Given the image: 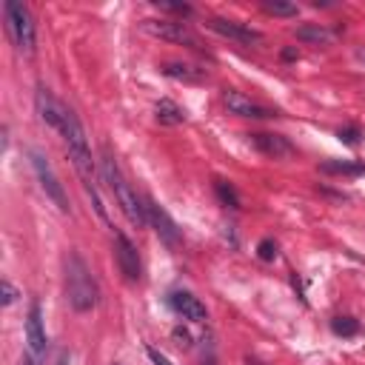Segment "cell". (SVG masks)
<instances>
[{
	"instance_id": "4316f807",
	"label": "cell",
	"mask_w": 365,
	"mask_h": 365,
	"mask_svg": "<svg viewBox=\"0 0 365 365\" xmlns=\"http://www.w3.org/2000/svg\"><path fill=\"white\" fill-rule=\"evenodd\" d=\"M202 365H217V354H214V348L208 345V351L202 354Z\"/></svg>"
},
{
	"instance_id": "9c48e42d",
	"label": "cell",
	"mask_w": 365,
	"mask_h": 365,
	"mask_svg": "<svg viewBox=\"0 0 365 365\" xmlns=\"http://www.w3.org/2000/svg\"><path fill=\"white\" fill-rule=\"evenodd\" d=\"M145 214H148V225L157 231V237H160L168 248H177V245H180V228H177V222L168 217V211H165L157 200L145 197Z\"/></svg>"
},
{
	"instance_id": "9a60e30c",
	"label": "cell",
	"mask_w": 365,
	"mask_h": 365,
	"mask_svg": "<svg viewBox=\"0 0 365 365\" xmlns=\"http://www.w3.org/2000/svg\"><path fill=\"white\" fill-rule=\"evenodd\" d=\"M294 37L299 43H308V46H328L336 40V31L322 26V23H305V26H297L294 29Z\"/></svg>"
},
{
	"instance_id": "30bf717a",
	"label": "cell",
	"mask_w": 365,
	"mask_h": 365,
	"mask_svg": "<svg viewBox=\"0 0 365 365\" xmlns=\"http://www.w3.org/2000/svg\"><path fill=\"white\" fill-rule=\"evenodd\" d=\"M26 354L34 356L37 362H43L46 356V325H43V308L40 302H31L29 314H26Z\"/></svg>"
},
{
	"instance_id": "5b68a950",
	"label": "cell",
	"mask_w": 365,
	"mask_h": 365,
	"mask_svg": "<svg viewBox=\"0 0 365 365\" xmlns=\"http://www.w3.org/2000/svg\"><path fill=\"white\" fill-rule=\"evenodd\" d=\"M29 160H31V168H34V177H37V182H40V188L46 191V197L57 205V211H63V214H68L71 211V205H68V197H66V188H63V182H60V177L54 174V168H51V163L37 151V148H31L29 151Z\"/></svg>"
},
{
	"instance_id": "f546056e",
	"label": "cell",
	"mask_w": 365,
	"mask_h": 365,
	"mask_svg": "<svg viewBox=\"0 0 365 365\" xmlns=\"http://www.w3.org/2000/svg\"><path fill=\"white\" fill-rule=\"evenodd\" d=\"M282 57H285V60H294V57H297V51H294V48H285V51H282Z\"/></svg>"
},
{
	"instance_id": "7402d4cb",
	"label": "cell",
	"mask_w": 365,
	"mask_h": 365,
	"mask_svg": "<svg viewBox=\"0 0 365 365\" xmlns=\"http://www.w3.org/2000/svg\"><path fill=\"white\" fill-rule=\"evenodd\" d=\"M336 137H339V143H345V145H359V140H362V128L359 125H342L339 131H336Z\"/></svg>"
},
{
	"instance_id": "7c38bea8",
	"label": "cell",
	"mask_w": 365,
	"mask_h": 365,
	"mask_svg": "<svg viewBox=\"0 0 365 365\" xmlns=\"http://www.w3.org/2000/svg\"><path fill=\"white\" fill-rule=\"evenodd\" d=\"M208 29L211 31H217V34H222V37H231V40H237V43H262V34L257 31V29H251V26H245V23H237V20H225V17H211L208 20Z\"/></svg>"
},
{
	"instance_id": "8992f818",
	"label": "cell",
	"mask_w": 365,
	"mask_h": 365,
	"mask_svg": "<svg viewBox=\"0 0 365 365\" xmlns=\"http://www.w3.org/2000/svg\"><path fill=\"white\" fill-rule=\"evenodd\" d=\"M143 31H148L151 37H160V40H168V43H180V46H188L194 51H202V40L182 23V20H165V17H148L140 23Z\"/></svg>"
},
{
	"instance_id": "4dcf8cb0",
	"label": "cell",
	"mask_w": 365,
	"mask_h": 365,
	"mask_svg": "<svg viewBox=\"0 0 365 365\" xmlns=\"http://www.w3.org/2000/svg\"><path fill=\"white\" fill-rule=\"evenodd\" d=\"M356 57H359V60L365 63V48H356Z\"/></svg>"
},
{
	"instance_id": "e0dca14e",
	"label": "cell",
	"mask_w": 365,
	"mask_h": 365,
	"mask_svg": "<svg viewBox=\"0 0 365 365\" xmlns=\"http://www.w3.org/2000/svg\"><path fill=\"white\" fill-rule=\"evenodd\" d=\"M185 108L182 106H177L174 100H168V97H163V100H157V106H154V120L160 123V125H182L185 123Z\"/></svg>"
},
{
	"instance_id": "5bb4252c",
	"label": "cell",
	"mask_w": 365,
	"mask_h": 365,
	"mask_svg": "<svg viewBox=\"0 0 365 365\" xmlns=\"http://www.w3.org/2000/svg\"><path fill=\"white\" fill-rule=\"evenodd\" d=\"M251 137V145L259 151V154H265V157H274V160H279V157H288V154H294V145L282 137V134H271V131H257V134H248Z\"/></svg>"
},
{
	"instance_id": "2e32d148",
	"label": "cell",
	"mask_w": 365,
	"mask_h": 365,
	"mask_svg": "<svg viewBox=\"0 0 365 365\" xmlns=\"http://www.w3.org/2000/svg\"><path fill=\"white\" fill-rule=\"evenodd\" d=\"M160 71L171 80H182V83H200L205 80V68H197L191 63H180V60H168L160 66Z\"/></svg>"
},
{
	"instance_id": "ffe728a7",
	"label": "cell",
	"mask_w": 365,
	"mask_h": 365,
	"mask_svg": "<svg viewBox=\"0 0 365 365\" xmlns=\"http://www.w3.org/2000/svg\"><path fill=\"white\" fill-rule=\"evenodd\" d=\"M331 331L336 336H354V334H359V322L354 317H334L331 319Z\"/></svg>"
},
{
	"instance_id": "52a82bcc",
	"label": "cell",
	"mask_w": 365,
	"mask_h": 365,
	"mask_svg": "<svg viewBox=\"0 0 365 365\" xmlns=\"http://www.w3.org/2000/svg\"><path fill=\"white\" fill-rule=\"evenodd\" d=\"M114 257H117V265H120V274L128 279V282H140L143 277V265H140V254L134 248V242L114 228Z\"/></svg>"
},
{
	"instance_id": "603a6c76",
	"label": "cell",
	"mask_w": 365,
	"mask_h": 365,
	"mask_svg": "<svg viewBox=\"0 0 365 365\" xmlns=\"http://www.w3.org/2000/svg\"><path fill=\"white\" fill-rule=\"evenodd\" d=\"M154 6L160 11H171V14H180V17H188L191 14V6L188 3H165V0H154Z\"/></svg>"
},
{
	"instance_id": "7a4b0ae2",
	"label": "cell",
	"mask_w": 365,
	"mask_h": 365,
	"mask_svg": "<svg viewBox=\"0 0 365 365\" xmlns=\"http://www.w3.org/2000/svg\"><path fill=\"white\" fill-rule=\"evenodd\" d=\"M100 171H103V180L108 182L117 205L123 208L125 220L134 225V228H145L148 225V214H145V200L137 197V191L128 185V180L123 177L120 165H117V157L108 151V145L103 148V157H100Z\"/></svg>"
},
{
	"instance_id": "ac0fdd59",
	"label": "cell",
	"mask_w": 365,
	"mask_h": 365,
	"mask_svg": "<svg viewBox=\"0 0 365 365\" xmlns=\"http://www.w3.org/2000/svg\"><path fill=\"white\" fill-rule=\"evenodd\" d=\"M319 171H325V174H351V177H359V174H365V163H354V160H325V163H319Z\"/></svg>"
},
{
	"instance_id": "3957f363",
	"label": "cell",
	"mask_w": 365,
	"mask_h": 365,
	"mask_svg": "<svg viewBox=\"0 0 365 365\" xmlns=\"http://www.w3.org/2000/svg\"><path fill=\"white\" fill-rule=\"evenodd\" d=\"M66 297H68V305L77 314H86V311L97 308V302H100L97 282H94L91 271H88V265L83 262L80 254L66 257Z\"/></svg>"
},
{
	"instance_id": "8fae6325",
	"label": "cell",
	"mask_w": 365,
	"mask_h": 365,
	"mask_svg": "<svg viewBox=\"0 0 365 365\" xmlns=\"http://www.w3.org/2000/svg\"><path fill=\"white\" fill-rule=\"evenodd\" d=\"M168 305H171L174 314H180V317L188 319V322H205V319H208L205 305H202L191 291H171V294H168Z\"/></svg>"
},
{
	"instance_id": "44dd1931",
	"label": "cell",
	"mask_w": 365,
	"mask_h": 365,
	"mask_svg": "<svg viewBox=\"0 0 365 365\" xmlns=\"http://www.w3.org/2000/svg\"><path fill=\"white\" fill-rule=\"evenodd\" d=\"M262 9L274 17H297V11H299L297 3H282V0H265Z\"/></svg>"
},
{
	"instance_id": "f1b7e54d",
	"label": "cell",
	"mask_w": 365,
	"mask_h": 365,
	"mask_svg": "<svg viewBox=\"0 0 365 365\" xmlns=\"http://www.w3.org/2000/svg\"><path fill=\"white\" fill-rule=\"evenodd\" d=\"M20 365H40V362H37V359H34V356H29V354H26V356H23V362H20Z\"/></svg>"
},
{
	"instance_id": "277c9868",
	"label": "cell",
	"mask_w": 365,
	"mask_h": 365,
	"mask_svg": "<svg viewBox=\"0 0 365 365\" xmlns=\"http://www.w3.org/2000/svg\"><path fill=\"white\" fill-rule=\"evenodd\" d=\"M3 20H6V31H9L14 48L23 51V54H34L37 31H34L31 11L23 3H17V0H6L3 3Z\"/></svg>"
},
{
	"instance_id": "d4e9b609",
	"label": "cell",
	"mask_w": 365,
	"mask_h": 365,
	"mask_svg": "<svg viewBox=\"0 0 365 365\" xmlns=\"http://www.w3.org/2000/svg\"><path fill=\"white\" fill-rule=\"evenodd\" d=\"M0 291H3V308H9V305L20 297V294H17V288H14L9 279H3V282H0Z\"/></svg>"
},
{
	"instance_id": "83f0119b",
	"label": "cell",
	"mask_w": 365,
	"mask_h": 365,
	"mask_svg": "<svg viewBox=\"0 0 365 365\" xmlns=\"http://www.w3.org/2000/svg\"><path fill=\"white\" fill-rule=\"evenodd\" d=\"M57 365H71V359H68V354H66V351L57 356Z\"/></svg>"
},
{
	"instance_id": "6da1fadb",
	"label": "cell",
	"mask_w": 365,
	"mask_h": 365,
	"mask_svg": "<svg viewBox=\"0 0 365 365\" xmlns=\"http://www.w3.org/2000/svg\"><path fill=\"white\" fill-rule=\"evenodd\" d=\"M63 140H66V148H68V157L77 168V177L86 188V194L91 197V205L97 211V217L103 222H108V214H106V205H103V197H100V188H97V168H94V160H91V148H88V140H86V131H83V123L80 117L66 106L63 111Z\"/></svg>"
},
{
	"instance_id": "1f68e13d",
	"label": "cell",
	"mask_w": 365,
	"mask_h": 365,
	"mask_svg": "<svg viewBox=\"0 0 365 365\" xmlns=\"http://www.w3.org/2000/svg\"><path fill=\"white\" fill-rule=\"evenodd\" d=\"M114 365H117V362H114Z\"/></svg>"
},
{
	"instance_id": "ba28073f",
	"label": "cell",
	"mask_w": 365,
	"mask_h": 365,
	"mask_svg": "<svg viewBox=\"0 0 365 365\" xmlns=\"http://www.w3.org/2000/svg\"><path fill=\"white\" fill-rule=\"evenodd\" d=\"M222 103H225V108H228L231 114H237V117H251V120H268V117H277L274 108H268V106L251 100V97L242 94V91H234V88H225V91H222Z\"/></svg>"
},
{
	"instance_id": "cb8c5ba5",
	"label": "cell",
	"mask_w": 365,
	"mask_h": 365,
	"mask_svg": "<svg viewBox=\"0 0 365 365\" xmlns=\"http://www.w3.org/2000/svg\"><path fill=\"white\" fill-rule=\"evenodd\" d=\"M257 257L262 259V262H271V259H277V242L274 240H259V245H257Z\"/></svg>"
},
{
	"instance_id": "d6986e66",
	"label": "cell",
	"mask_w": 365,
	"mask_h": 365,
	"mask_svg": "<svg viewBox=\"0 0 365 365\" xmlns=\"http://www.w3.org/2000/svg\"><path fill=\"white\" fill-rule=\"evenodd\" d=\"M214 191H217V197H220L222 205H228V208H240V194H237V188H234L231 182H225V180H214Z\"/></svg>"
},
{
	"instance_id": "4fadbf2b",
	"label": "cell",
	"mask_w": 365,
	"mask_h": 365,
	"mask_svg": "<svg viewBox=\"0 0 365 365\" xmlns=\"http://www.w3.org/2000/svg\"><path fill=\"white\" fill-rule=\"evenodd\" d=\"M34 106H37V114H40V120H43L46 125H51L54 131H63V111H66V106H63L60 100H54V94H51L46 86L37 88Z\"/></svg>"
},
{
	"instance_id": "484cf974",
	"label": "cell",
	"mask_w": 365,
	"mask_h": 365,
	"mask_svg": "<svg viewBox=\"0 0 365 365\" xmlns=\"http://www.w3.org/2000/svg\"><path fill=\"white\" fill-rule=\"evenodd\" d=\"M145 354H148V359H151L154 365H174V362H171L160 348H154V345H148V348H145Z\"/></svg>"
}]
</instances>
